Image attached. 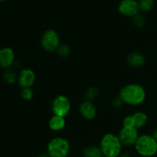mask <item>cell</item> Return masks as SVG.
Returning <instances> with one entry per match:
<instances>
[{
    "label": "cell",
    "instance_id": "6da1fadb",
    "mask_svg": "<svg viewBox=\"0 0 157 157\" xmlns=\"http://www.w3.org/2000/svg\"><path fill=\"white\" fill-rule=\"evenodd\" d=\"M119 97L124 104L136 107L140 105L145 101L147 92L141 84L131 83L121 89Z\"/></svg>",
    "mask_w": 157,
    "mask_h": 157
},
{
    "label": "cell",
    "instance_id": "7a4b0ae2",
    "mask_svg": "<svg viewBox=\"0 0 157 157\" xmlns=\"http://www.w3.org/2000/svg\"><path fill=\"white\" fill-rule=\"evenodd\" d=\"M122 147L117 135L112 133H106L100 143L103 155L107 157H118L122 153Z\"/></svg>",
    "mask_w": 157,
    "mask_h": 157
},
{
    "label": "cell",
    "instance_id": "3957f363",
    "mask_svg": "<svg viewBox=\"0 0 157 157\" xmlns=\"http://www.w3.org/2000/svg\"><path fill=\"white\" fill-rule=\"evenodd\" d=\"M134 147L136 153L143 157H152L157 153V142L152 135H140Z\"/></svg>",
    "mask_w": 157,
    "mask_h": 157
},
{
    "label": "cell",
    "instance_id": "277c9868",
    "mask_svg": "<svg viewBox=\"0 0 157 157\" xmlns=\"http://www.w3.org/2000/svg\"><path fill=\"white\" fill-rule=\"evenodd\" d=\"M70 150V143L62 136L52 138L47 146L48 153L52 157H67Z\"/></svg>",
    "mask_w": 157,
    "mask_h": 157
},
{
    "label": "cell",
    "instance_id": "5b68a950",
    "mask_svg": "<svg viewBox=\"0 0 157 157\" xmlns=\"http://www.w3.org/2000/svg\"><path fill=\"white\" fill-rule=\"evenodd\" d=\"M61 44V39L58 32L54 29L44 31L41 37V45L47 52H56Z\"/></svg>",
    "mask_w": 157,
    "mask_h": 157
},
{
    "label": "cell",
    "instance_id": "8992f818",
    "mask_svg": "<svg viewBox=\"0 0 157 157\" xmlns=\"http://www.w3.org/2000/svg\"><path fill=\"white\" fill-rule=\"evenodd\" d=\"M71 103L69 98L64 94L55 97L52 103V111L54 115L65 117L70 113Z\"/></svg>",
    "mask_w": 157,
    "mask_h": 157
},
{
    "label": "cell",
    "instance_id": "52a82bcc",
    "mask_svg": "<svg viewBox=\"0 0 157 157\" xmlns=\"http://www.w3.org/2000/svg\"><path fill=\"white\" fill-rule=\"evenodd\" d=\"M123 147L134 146L139 138V131L136 127H124L121 129L117 135Z\"/></svg>",
    "mask_w": 157,
    "mask_h": 157
},
{
    "label": "cell",
    "instance_id": "ba28073f",
    "mask_svg": "<svg viewBox=\"0 0 157 157\" xmlns=\"http://www.w3.org/2000/svg\"><path fill=\"white\" fill-rule=\"evenodd\" d=\"M118 11L124 16L133 18L140 13L139 2L136 0H122L118 6Z\"/></svg>",
    "mask_w": 157,
    "mask_h": 157
},
{
    "label": "cell",
    "instance_id": "9c48e42d",
    "mask_svg": "<svg viewBox=\"0 0 157 157\" xmlns=\"http://www.w3.org/2000/svg\"><path fill=\"white\" fill-rule=\"evenodd\" d=\"M36 81L35 71L30 68H25L20 71L18 75V84L21 88L32 87Z\"/></svg>",
    "mask_w": 157,
    "mask_h": 157
},
{
    "label": "cell",
    "instance_id": "30bf717a",
    "mask_svg": "<svg viewBox=\"0 0 157 157\" xmlns=\"http://www.w3.org/2000/svg\"><path fill=\"white\" fill-rule=\"evenodd\" d=\"M79 113L81 116L87 121H92L98 114L96 106L92 101H84L81 103L79 106Z\"/></svg>",
    "mask_w": 157,
    "mask_h": 157
},
{
    "label": "cell",
    "instance_id": "8fae6325",
    "mask_svg": "<svg viewBox=\"0 0 157 157\" xmlns=\"http://www.w3.org/2000/svg\"><path fill=\"white\" fill-rule=\"evenodd\" d=\"M15 52L9 47L0 49V67L2 68H10L15 64Z\"/></svg>",
    "mask_w": 157,
    "mask_h": 157
},
{
    "label": "cell",
    "instance_id": "7c38bea8",
    "mask_svg": "<svg viewBox=\"0 0 157 157\" xmlns=\"http://www.w3.org/2000/svg\"><path fill=\"white\" fill-rule=\"evenodd\" d=\"M127 62L130 67L138 68L145 64L146 58L140 52H133L127 56Z\"/></svg>",
    "mask_w": 157,
    "mask_h": 157
},
{
    "label": "cell",
    "instance_id": "4fadbf2b",
    "mask_svg": "<svg viewBox=\"0 0 157 157\" xmlns=\"http://www.w3.org/2000/svg\"><path fill=\"white\" fill-rule=\"evenodd\" d=\"M65 117L53 115L48 121V127L54 132H60L65 127Z\"/></svg>",
    "mask_w": 157,
    "mask_h": 157
},
{
    "label": "cell",
    "instance_id": "5bb4252c",
    "mask_svg": "<svg viewBox=\"0 0 157 157\" xmlns=\"http://www.w3.org/2000/svg\"><path fill=\"white\" fill-rule=\"evenodd\" d=\"M132 117L134 123V127H136L138 130L145 127L148 121V116L147 113L143 111L135 112L133 114H132Z\"/></svg>",
    "mask_w": 157,
    "mask_h": 157
},
{
    "label": "cell",
    "instance_id": "9a60e30c",
    "mask_svg": "<svg viewBox=\"0 0 157 157\" xmlns=\"http://www.w3.org/2000/svg\"><path fill=\"white\" fill-rule=\"evenodd\" d=\"M83 155L84 157H103L102 151L100 147L96 145H90L83 150Z\"/></svg>",
    "mask_w": 157,
    "mask_h": 157
},
{
    "label": "cell",
    "instance_id": "2e32d148",
    "mask_svg": "<svg viewBox=\"0 0 157 157\" xmlns=\"http://www.w3.org/2000/svg\"><path fill=\"white\" fill-rule=\"evenodd\" d=\"M3 80L6 83L9 84H12L17 81L18 80V75H17L16 72L11 68H7L3 72Z\"/></svg>",
    "mask_w": 157,
    "mask_h": 157
},
{
    "label": "cell",
    "instance_id": "e0dca14e",
    "mask_svg": "<svg viewBox=\"0 0 157 157\" xmlns=\"http://www.w3.org/2000/svg\"><path fill=\"white\" fill-rule=\"evenodd\" d=\"M140 10L144 12H148L153 9L154 6V0H139Z\"/></svg>",
    "mask_w": 157,
    "mask_h": 157
},
{
    "label": "cell",
    "instance_id": "ac0fdd59",
    "mask_svg": "<svg viewBox=\"0 0 157 157\" xmlns=\"http://www.w3.org/2000/svg\"><path fill=\"white\" fill-rule=\"evenodd\" d=\"M98 95V89L96 87L90 86L88 87L84 91V97H85L86 101H92L97 98Z\"/></svg>",
    "mask_w": 157,
    "mask_h": 157
},
{
    "label": "cell",
    "instance_id": "d6986e66",
    "mask_svg": "<svg viewBox=\"0 0 157 157\" xmlns=\"http://www.w3.org/2000/svg\"><path fill=\"white\" fill-rule=\"evenodd\" d=\"M56 52L61 58H67L71 54V48L67 44H61Z\"/></svg>",
    "mask_w": 157,
    "mask_h": 157
},
{
    "label": "cell",
    "instance_id": "ffe728a7",
    "mask_svg": "<svg viewBox=\"0 0 157 157\" xmlns=\"http://www.w3.org/2000/svg\"><path fill=\"white\" fill-rule=\"evenodd\" d=\"M133 20V24L136 26V28H143L146 24V18L142 14L138 13L137 15H136L135 16H133L132 18Z\"/></svg>",
    "mask_w": 157,
    "mask_h": 157
},
{
    "label": "cell",
    "instance_id": "44dd1931",
    "mask_svg": "<svg viewBox=\"0 0 157 157\" xmlns=\"http://www.w3.org/2000/svg\"><path fill=\"white\" fill-rule=\"evenodd\" d=\"M21 97L25 101H30L34 97V91L32 87L22 88L21 91Z\"/></svg>",
    "mask_w": 157,
    "mask_h": 157
},
{
    "label": "cell",
    "instance_id": "7402d4cb",
    "mask_svg": "<svg viewBox=\"0 0 157 157\" xmlns=\"http://www.w3.org/2000/svg\"><path fill=\"white\" fill-rule=\"evenodd\" d=\"M123 127H134V123H133L132 115L125 117L123 120Z\"/></svg>",
    "mask_w": 157,
    "mask_h": 157
},
{
    "label": "cell",
    "instance_id": "603a6c76",
    "mask_svg": "<svg viewBox=\"0 0 157 157\" xmlns=\"http://www.w3.org/2000/svg\"><path fill=\"white\" fill-rule=\"evenodd\" d=\"M123 104H124V102H123V101L121 99L120 97L115 98L113 100V101H112V105H113L114 108H121L123 106Z\"/></svg>",
    "mask_w": 157,
    "mask_h": 157
},
{
    "label": "cell",
    "instance_id": "cb8c5ba5",
    "mask_svg": "<svg viewBox=\"0 0 157 157\" xmlns=\"http://www.w3.org/2000/svg\"><path fill=\"white\" fill-rule=\"evenodd\" d=\"M152 136H153V137L154 138L155 140L157 142V127L154 129V130H153V133H152Z\"/></svg>",
    "mask_w": 157,
    "mask_h": 157
},
{
    "label": "cell",
    "instance_id": "d4e9b609",
    "mask_svg": "<svg viewBox=\"0 0 157 157\" xmlns=\"http://www.w3.org/2000/svg\"><path fill=\"white\" fill-rule=\"evenodd\" d=\"M118 157H130V156L127 153H121V154Z\"/></svg>",
    "mask_w": 157,
    "mask_h": 157
},
{
    "label": "cell",
    "instance_id": "484cf974",
    "mask_svg": "<svg viewBox=\"0 0 157 157\" xmlns=\"http://www.w3.org/2000/svg\"><path fill=\"white\" fill-rule=\"evenodd\" d=\"M37 157H52L48 153H43V154H40L38 155Z\"/></svg>",
    "mask_w": 157,
    "mask_h": 157
},
{
    "label": "cell",
    "instance_id": "4316f807",
    "mask_svg": "<svg viewBox=\"0 0 157 157\" xmlns=\"http://www.w3.org/2000/svg\"><path fill=\"white\" fill-rule=\"evenodd\" d=\"M5 0H0V2H4Z\"/></svg>",
    "mask_w": 157,
    "mask_h": 157
},
{
    "label": "cell",
    "instance_id": "83f0119b",
    "mask_svg": "<svg viewBox=\"0 0 157 157\" xmlns=\"http://www.w3.org/2000/svg\"><path fill=\"white\" fill-rule=\"evenodd\" d=\"M103 157H107V156H103Z\"/></svg>",
    "mask_w": 157,
    "mask_h": 157
}]
</instances>
